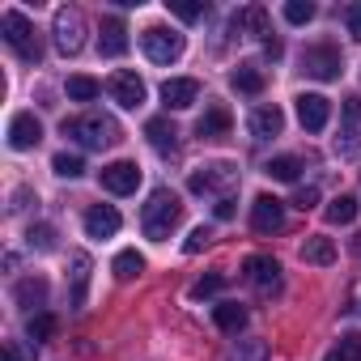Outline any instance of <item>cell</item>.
<instances>
[{
  "mask_svg": "<svg viewBox=\"0 0 361 361\" xmlns=\"http://www.w3.org/2000/svg\"><path fill=\"white\" fill-rule=\"evenodd\" d=\"M327 361H361V336H344L340 348H336Z\"/></svg>",
  "mask_w": 361,
  "mask_h": 361,
  "instance_id": "37",
  "label": "cell"
},
{
  "mask_svg": "<svg viewBox=\"0 0 361 361\" xmlns=\"http://www.w3.org/2000/svg\"><path fill=\"white\" fill-rule=\"evenodd\" d=\"M209 243H213V230H209V226H196V230L188 234V243H183V251H188V255H200V251H204Z\"/></svg>",
  "mask_w": 361,
  "mask_h": 361,
  "instance_id": "38",
  "label": "cell"
},
{
  "mask_svg": "<svg viewBox=\"0 0 361 361\" xmlns=\"http://www.w3.org/2000/svg\"><path fill=\"white\" fill-rule=\"evenodd\" d=\"M26 247L30 251H51L56 247V230L51 226H30L26 230Z\"/></svg>",
  "mask_w": 361,
  "mask_h": 361,
  "instance_id": "34",
  "label": "cell"
},
{
  "mask_svg": "<svg viewBox=\"0 0 361 361\" xmlns=\"http://www.w3.org/2000/svg\"><path fill=\"white\" fill-rule=\"evenodd\" d=\"M217 217H221V221H230V217H234V200H230V196H221V200H217Z\"/></svg>",
  "mask_w": 361,
  "mask_h": 361,
  "instance_id": "42",
  "label": "cell"
},
{
  "mask_svg": "<svg viewBox=\"0 0 361 361\" xmlns=\"http://www.w3.org/2000/svg\"><path fill=\"white\" fill-rule=\"evenodd\" d=\"M5 361H22V353H18V348L9 344V348H5Z\"/></svg>",
  "mask_w": 361,
  "mask_h": 361,
  "instance_id": "43",
  "label": "cell"
},
{
  "mask_svg": "<svg viewBox=\"0 0 361 361\" xmlns=\"http://www.w3.org/2000/svg\"><path fill=\"white\" fill-rule=\"evenodd\" d=\"M98 94H102V85H98L94 77H85V73L68 77V98H73V102H94Z\"/></svg>",
  "mask_w": 361,
  "mask_h": 361,
  "instance_id": "27",
  "label": "cell"
},
{
  "mask_svg": "<svg viewBox=\"0 0 361 361\" xmlns=\"http://www.w3.org/2000/svg\"><path fill=\"white\" fill-rule=\"evenodd\" d=\"M293 204H298V209L306 213V209H314V204H319V192H314V188H298V196H293Z\"/></svg>",
  "mask_w": 361,
  "mask_h": 361,
  "instance_id": "40",
  "label": "cell"
},
{
  "mask_svg": "<svg viewBox=\"0 0 361 361\" xmlns=\"http://www.w3.org/2000/svg\"><path fill=\"white\" fill-rule=\"evenodd\" d=\"M348 35L361 43V5H353V9H348Z\"/></svg>",
  "mask_w": 361,
  "mask_h": 361,
  "instance_id": "41",
  "label": "cell"
},
{
  "mask_svg": "<svg viewBox=\"0 0 361 361\" xmlns=\"http://www.w3.org/2000/svg\"><path fill=\"white\" fill-rule=\"evenodd\" d=\"M226 361H268V344L264 340H238Z\"/></svg>",
  "mask_w": 361,
  "mask_h": 361,
  "instance_id": "29",
  "label": "cell"
},
{
  "mask_svg": "<svg viewBox=\"0 0 361 361\" xmlns=\"http://www.w3.org/2000/svg\"><path fill=\"white\" fill-rule=\"evenodd\" d=\"M302 264H314V268H331L336 264V243L323 238V234H310L302 243Z\"/></svg>",
  "mask_w": 361,
  "mask_h": 361,
  "instance_id": "19",
  "label": "cell"
},
{
  "mask_svg": "<svg viewBox=\"0 0 361 361\" xmlns=\"http://www.w3.org/2000/svg\"><path fill=\"white\" fill-rule=\"evenodd\" d=\"M140 47L153 64H174L178 56H183V35L178 30H166V26H149L140 35Z\"/></svg>",
  "mask_w": 361,
  "mask_h": 361,
  "instance_id": "6",
  "label": "cell"
},
{
  "mask_svg": "<svg viewBox=\"0 0 361 361\" xmlns=\"http://www.w3.org/2000/svg\"><path fill=\"white\" fill-rule=\"evenodd\" d=\"M98 51H102V56H123V51H128V26H123L119 18H106V22H102Z\"/></svg>",
  "mask_w": 361,
  "mask_h": 361,
  "instance_id": "18",
  "label": "cell"
},
{
  "mask_svg": "<svg viewBox=\"0 0 361 361\" xmlns=\"http://www.w3.org/2000/svg\"><path fill=\"white\" fill-rule=\"evenodd\" d=\"M0 35H5V43L18 51V60H26V64L43 60V39H39L35 22L22 9H5V13H0Z\"/></svg>",
  "mask_w": 361,
  "mask_h": 361,
  "instance_id": "2",
  "label": "cell"
},
{
  "mask_svg": "<svg viewBox=\"0 0 361 361\" xmlns=\"http://www.w3.org/2000/svg\"><path fill=\"white\" fill-rule=\"evenodd\" d=\"M119 226H123V217H119V209H111V204H94V209L85 213V234H90V238H115Z\"/></svg>",
  "mask_w": 361,
  "mask_h": 361,
  "instance_id": "15",
  "label": "cell"
},
{
  "mask_svg": "<svg viewBox=\"0 0 361 361\" xmlns=\"http://www.w3.org/2000/svg\"><path fill=\"white\" fill-rule=\"evenodd\" d=\"M178 221H183V200H178L170 188H157V192L149 196L145 213H140V226H145V234H149L153 243H166V238L178 230Z\"/></svg>",
  "mask_w": 361,
  "mask_h": 361,
  "instance_id": "1",
  "label": "cell"
},
{
  "mask_svg": "<svg viewBox=\"0 0 361 361\" xmlns=\"http://www.w3.org/2000/svg\"><path fill=\"white\" fill-rule=\"evenodd\" d=\"M43 140V123L30 115V111H18L13 119H9V145L13 149H35Z\"/></svg>",
  "mask_w": 361,
  "mask_h": 361,
  "instance_id": "14",
  "label": "cell"
},
{
  "mask_svg": "<svg viewBox=\"0 0 361 361\" xmlns=\"http://www.w3.org/2000/svg\"><path fill=\"white\" fill-rule=\"evenodd\" d=\"M285 226V204L276 196H255L251 204V230L255 234H276Z\"/></svg>",
  "mask_w": 361,
  "mask_h": 361,
  "instance_id": "11",
  "label": "cell"
},
{
  "mask_svg": "<svg viewBox=\"0 0 361 361\" xmlns=\"http://www.w3.org/2000/svg\"><path fill=\"white\" fill-rule=\"evenodd\" d=\"M357 196H336L327 209H323V217L331 221V226H348V221H357Z\"/></svg>",
  "mask_w": 361,
  "mask_h": 361,
  "instance_id": "24",
  "label": "cell"
},
{
  "mask_svg": "<svg viewBox=\"0 0 361 361\" xmlns=\"http://www.w3.org/2000/svg\"><path fill=\"white\" fill-rule=\"evenodd\" d=\"M336 153H340L344 161L361 157V136H357V128H353V123H348V128H340V136H336Z\"/></svg>",
  "mask_w": 361,
  "mask_h": 361,
  "instance_id": "31",
  "label": "cell"
},
{
  "mask_svg": "<svg viewBox=\"0 0 361 361\" xmlns=\"http://www.w3.org/2000/svg\"><path fill=\"white\" fill-rule=\"evenodd\" d=\"M51 170H56L60 178H81V174H85V161H81L77 153H56V157H51Z\"/></svg>",
  "mask_w": 361,
  "mask_h": 361,
  "instance_id": "32",
  "label": "cell"
},
{
  "mask_svg": "<svg viewBox=\"0 0 361 361\" xmlns=\"http://www.w3.org/2000/svg\"><path fill=\"white\" fill-rule=\"evenodd\" d=\"M281 128H285V111L276 102L255 106V115H251V136L255 140H272V136H281Z\"/></svg>",
  "mask_w": 361,
  "mask_h": 361,
  "instance_id": "16",
  "label": "cell"
},
{
  "mask_svg": "<svg viewBox=\"0 0 361 361\" xmlns=\"http://www.w3.org/2000/svg\"><path fill=\"white\" fill-rule=\"evenodd\" d=\"M230 85H234L238 94H251V98H255V94H264V73H259L255 64H238V68L230 73Z\"/></svg>",
  "mask_w": 361,
  "mask_h": 361,
  "instance_id": "22",
  "label": "cell"
},
{
  "mask_svg": "<svg viewBox=\"0 0 361 361\" xmlns=\"http://www.w3.org/2000/svg\"><path fill=\"white\" fill-rule=\"evenodd\" d=\"M111 272H115L119 281H132V276L145 272V255H140V251H119L115 264H111Z\"/></svg>",
  "mask_w": 361,
  "mask_h": 361,
  "instance_id": "25",
  "label": "cell"
},
{
  "mask_svg": "<svg viewBox=\"0 0 361 361\" xmlns=\"http://www.w3.org/2000/svg\"><path fill=\"white\" fill-rule=\"evenodd\" d=\"M298 119L306 132H323L331 119V102L323 94H298Z\"/></svg>",
  "mask_w": 361,
  "mask_h": 361,
  "instance_id": "13",
  "label": "cell"
},
{
  "mask_svg": "<svg viewBox=\"0 0 361 361\" xmlns=\"http://www.w3.org/2000/svg\"><path fill=\"white\" fill-rule=\"evenodd\" d=\"M234 26H247L251 35H259V39H264V35H268V9H264V5H251V9H243V13H238V22H234Z\"/></svg>",
  "mask_w": 361,
  "mask_h": 361,
  "instance_id": "30",
  "label": "cell"
},
{
  "mask_svg": "<svg viewBox=\"0 0 361 361\" xmlns=\"http://www.w3.org/2000/svg\"><path fill=\"white\" fill-rule=\"evenodd\" d=\"M85 285H90V255H73V306L85 302Z\"/></svg>",
  "mask_w": 361,
  "mask_h": 361,
  "instance_id": "28",
  "label": "cell"
},
{
  "mask_svg": "<svg viewBox=\"0 0 361 361\" xmlns=\"http://www.w3.org/2000/svg\"><path fill=\"white\" fill-rule=\"evenodd\" d=\"M221 285H226V276H221V272H213V276H204V281H196V285H192V298H213Z\"/></svg>",
  "mask_w": 361,
  "mask_h": 361,
  "instance_id": "39",
  "label": "cell"
},
{
  "mask_svg": "<svg viewBox=\"0 0 361 361\" xmlns=\"http://www.w3.org/2000/svg\"><path fill=\"white\" fill-rule=\"evenodd\" d=\"M213 323H217L221 331L238 336V331L247 327V310H243L238 302H221V306H213Z\"/></svg>",
  "mask_w": 361,
  "mask_h": 361,
  "instance_id": "21",
  "label": "cell"
},
{
  "mask_svg": "<svg viewBox=\"0 0 361 361\" xmlns=\"http://www.w3.org/2000/svg\"><path fill=\"white\" fill-rule=\"evenodd\" d=\"M238 183V166L234 161H209V166H200V170H192V178H188V188L196 192V196H204V192H230Z\"/></svg>",
  "mask_w": 361,
  "mask_h": 361,
  "instance_id": "5",
  "label": "cell"
},
{
  "mask_svg": "<svg viewBox=\"0 0 361 361\" xmlns=\"http://www.w3.org/2000/svg\"><path fill=\"white\" fill-rule=\"evenodd\" d=\"M243 276H247V285L259 289V293H281V264H276L272 255H247Z\"/></svg>",
  "mask_w": 361,
  "mask_h": 361,
  "instance_id": "8",
  "label": "cell"
},
{
  "mask_svg": "<svg viewBox=\"0 0 361 361\" xmlns=\"http://www.w3.org/2000/svg\"><path fill=\"white\" fill-rule=\"evenodd\" d=\"M106 94H111L123 111H136V106L145 102V81H140L136 73L119 68V73H111V77H106Z\"/></svg>",
  "mask_w": 361,
  "mask_h": 361,
  "instance_id": "9",
  "label": "cell"
},
{
  "mask_svg": "<svg viewBox=\"0 0 361 361\" xmlns=\"http://www.w3.org/2000/svg\"><path fill=\"white\" fill-rule=\"evenodd\" d=\"M234 128V115L226 111V106H209L200 119H196V132L204 136V140H213V136H226Z\"/></svg>",
  "mask_w": 361,
  "mask_h": 361,
  "instance_id": "20",
  "label": "cell"
},
{
  "mask_svg": "<svg viewBox=\"0 0 361 361\" xmlns=\"http://www.w3.org/2000/svg\"><path fill=\"white\" fill-rule=\"evenodd\" d=\"M170 13H174L178 22H200V18L209 13V5H188V0H170Z\"/></svg>",
  "mask_w": 361,
  "mask_h": 361,
  "instance_id": "36",
  "label": "cell"
},
{
  "mask_svg": "<svg viewBox=\"0 0 361 361\" xmlns=\"http://www.w3.org/2000/svg\"><path fill=\"white\" fill-rule=\"evenodd\" d=\"M85 35H90V26H85V13H81V9H73V5L56 9L51 39H56V51H60V56H77V51L85 47Z\"/></svg>",
  "mask_w": 361,
  "mask_h": 361,
  "instance_id": "4",
  "label": "cell"
},
{
  "mask_svg": "<svg viewBox=\"0 0 361 361\" xmlns=\"http://www.w3.org/2000/svg\"><path fill=\"white\" fill-rule=\"evenodd\" d=\"M13 298H18V306H26V310H30V306H43V302H47V281H43V276H26V281L13 289Z\"/></svg>",
  "mask_w": 361,
  "mask_h": 361,
  "instance_id": "23",
  "label": "cell"
},
{
  "mask_svg": "<svg viewBox=\"0 0 361 361\" xmlns=\"http://www.w3.org/2000/svg\"><path fill=\"white\" fill-rule=\"evenodd\" d=\"M310 18H314V5H310V0H289V5H285V22L306 26Z\"/></svg>",
  "mask_w": 361,
  "mask_h": 361,
  "instance_id": "35",
  "label": "cell"
},
{
  "mask_svg": "<svg viewBox=\"0 0 361 361\" xmlns=\"http://www.w3.org/2000/svg\"><path fill=\"white\" fill-rule=\"evenodd\" d=\"M60 132L73 136L81 149H106V145L119 140V123L111 115H73V119L60 123Z\"/></svg>",
  "mask_w": 361,
  "mask_h": 361,
  "instance_id": "3",
  "label": "cell"
},
{
  "mask_svg": "<svg viewBox=\"0 0 361 361\" xmlns=\"http://www.w3.org/2000/svg\"><path fill=\"white\" fill-rule=\"evenodd\" d=\"M98 183H102V192H111V196H132V192L140 188V166H136V161H111V166L98 170Z\"/></svg>",
  "mask_w": 361,
  "mask_h": 361,
  "instance_id": "7",
  "label": "cell"
},
{
  "mask_svg": "<svg viewBox=\"0 0 361 361\" xmlns=\"http://www.w3.org/2000/svg\"><path fill=\"white\" fill-rule=\"evenodd\" d=\"M145 136H149V145H153L157 153H174V149H178V128H174L166 115L149 119V123H145Z\"/></svg>",
  "mask_w": 361,
  "mask_h": 361,
  "instance_id": "17",
  "label": "cell"
},
{
  "mask_svg": "<svg viewBox=\"0 0 361 361\" xmlns=\"http://www.w3.org/2000/svg\"><path fill=\"white\" fill-rule=\"evenodd\" d=\"M196 98H200V81L196 77H170V81H161L166 111H188V106H196Z\"/></svg>",
  "mask_w": 361,
  "mask_h": 361,
  "instance_id": "10",
  "label": "cell"
},
{
  "mask_svg": "<svg viewBox=\"0 0 361 361\" xmlns=\"http://www.w3.org/2000/svg\"><path fill=\"white\" fill-rule=\"evenodd\" d=\"M26 336L39 344V340H51L56 336V319L47 314V310H39V314H30V323H26Z\"/></svg>",
  "mask_w": 361,
  "mask_h": 361,
  "instance_id": "33",
  "label": "cell"
},
{
  "mask_svg": "<svg viewBox=\"0 0 361 361\" xmlns=\"http://www.w3.org/2000/svg\"><path fill=\"white\" fill-rule=\"evenodd\" d=\"M298 170H302V161H298V157H289V153H285V157H272V161L264 166V174H268V178H276V183H293Z\"/></svg>",
  "mask_w": 361,
  "mask_h": 361,
  "instance_id": "26",
  "label": "cell"
},
{
  "mask_svg": "<svg viewBox=\"0 0 361 361\" xmlns=\"http://www.w3.org/2000/svg\"><path fill=\"white\" fill-rule=\"evenodd\" d=\"M302 73H310V77H319V81L340 77V51H336V47H306V51H302Z\"/></svg>",
  "mask_w": 361,
  "mask_h": 361,
  "instance_id": "12",
  "label": "cell"
}]
</instances>
